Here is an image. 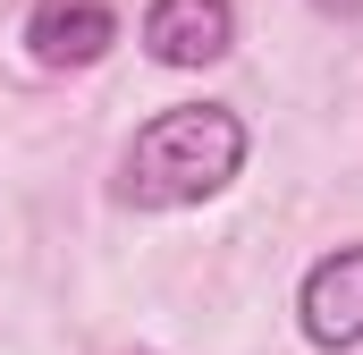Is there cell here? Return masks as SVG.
Masks as SVG:
<instances>
[{
  "mask_svg": "<svg viewBox=\"0 0 363 355\" xmlns=\"http://www.w3.org/2000/svg\"><path fill=\"white\" fill-rule=\"evenodd\" d=\"M237 170H245V119L220 102H178L135 127V144L118 161V203L186 212V203H211Z\"/></svg>",
  "mask_w": 363,
  "mask_h": 355,
  "instance_id": "1",
  "label": "cell"
},
{
  "mask_svg": "<svg viewBox=\"0 0 363 355\" xmlns=\"http://www.w3.org/2000/svg\"><path fill=\"white\" fill-rule=\"evenodd\" d=\"M296 322H304L313 347H363V246H338L304 271Z\"/></svg>",
  "mask_w": 363,
  "mask_h": 355,
  "instance_id": "2",
  "label": "cell"
},
{
  "mask_svg": "<svg viewBox=\"0 0 363 355\" xmlns=\"http://www.w3.org/2000/svg\"><path fill=\"white\" fill-rule=\"evenodd\" d=\"M237 43V0H152L144 9V51L161 68H211Z\"/></svg>",
  "mask_w": 363,
  "mask_h": 355,
  "instance_id": "3",
  "label": "cell"
},
{
  "mask_svg": "<svg viewBox=\"0 0 363 355\" xmlns=\"http://www.w3.org/2000/svg\"><path fill=\"white\" fill-rule=\"evenodd\" d=\"M110 43H118V9L110 0H34L26 9L34 68H93Z\"/></svg>",
  "mask_w": 363,
  "mask_h": 355,
  "instance_id": "4",
  "label": "cell"
}]
</instances>
